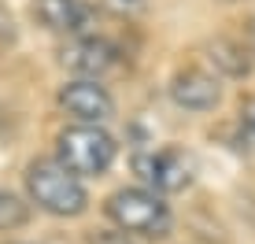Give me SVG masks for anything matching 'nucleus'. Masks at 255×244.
Listing matches in <instances>:
<instances>
[{"label":"nucleus","instance_id":"f257e3e1","mask_svg":"<svg viewBox=\"0 0 255 244\" xmlns=\"http://www.w3.org/2000/svg\"><path fill=\"white\" fill-rule=\"evenodd\" d=\"M26 189H30V200L48 215H59V219H74V215L85 211L89 204V193H85L82 178L70 174L59 159H37L26 170Z\"/></svg>","mask_w":255,"mask_h":244},{"label":"nucleus","instance_id":"f03ea898","mask_svg":"<svg viewBox=\"0 0 255 244\" xmlns=\"http://www.w3.org/2000/svg\"><path fill=\"white\" fill-rule=\"evenodd\" d=\"M108 219L122 233H137V237H148V241H159L170 233V207L152 189H119V193H111Z\"/></svg>","mask_w":255,"mask_h":244},{"label":"nucleus","instance_id":"7ed1b4c3","mask_svg":"<svg viewBox=\"0 0 255 244\" xmlns=\"http://www.w3.org/2000/svg\"><path fill=\"white\" fill-rule=\"evenodd\" d=\"M56 144H59L56 159L78 178H100L115 163V152H119L115 137L100 126H70L59 133Z\"/></svg>","mask_w":255,"mask_h":244},{"label":"nucleus","instance_id":"20e7f679","mask_svg":"<svg viewBox=\"0 0 255 244\" xmlns=\"http://www.w3.org/2000/svg\"><path fill=\"white\" fill-rule=\"evenodd\" d=\"M133 170L152 193H181L192 181V159L181 148H152L133 155Z\"/></svg>","mask_w":255,"mask_h":244},{"label":"nucleus","instance_id":"39448f33","mask_svg":"<svg viewBox=\"0 0 255 244\" xmlns=\"http://www.w3.org/2000/svg\"><path fill=\"white\" fill-rule=\"evenodd\" d=\"M59 104L67 108V115L82 119V126H100V122L111 119V111H115L111 93L104 89L100 82H93V78H74V82H67L63 89H59Z\"/></svg>","mask_w":255,"mask_h":244},{"label":"nucleus","instance_id":"423d86ee","mask_svg":"<svg viewBox=\"0 0 255 244\" xmlns=\"http://www.w3.org/2000/svg\"><path fill=\"white\" fill-rule=\"evenodd\" d=\"M63 67H70L74 74L82 78H100L108 74L111 67H119V48L104 37H78L63 48Z\"/></svg>","mask_w":255,"mask_h":244},{"label":"nucleus","instance_id":"0eeeda50","mask_svg":"<svg viewBox=\"0 0 255 244\" xmlns=\"http://www.w3.org/2000/svg\"><path fill=\"white\" fill-rule=\"evenodd\" d=\"M33 19L52 33H70L82 37L93 22V7L85 0H37L33 4Z\"/></svg>","mask_w":255,"mask_h":244},{"label":"nucleus","instance_id":"6e6552de","mask_svg":"<svg viewBox=\"0 0 255 244\" xmlns=\"http://www.w3.org/2000/svg\"><path fill=\"white\" fill-rule=\"evenodd\" d=\"M170 97H174V104H181V108H189V111H211L218 104V97H222V89H218L215 74L200 71V67H189V71L174 74Z\"/></svg>","mask_w":255,"mask_h":244},{"label":"nucleus","instance_id":"1a4fd4ad","mask_svg":"<svg viewBox=\"0 0 255 244\" xmlns=\"http://www.w3.org/2000/svg\"><path fill=\"white\" fill-rule=\"evenodd\" d=\"M26 219H30V207H26L15 193L0 189V233L19 230V226H26Z\"/></svg>","mask_w":255,"mask_h":244},{"label":"nucleus","instance_id":"9d476101","mask_svg":"<svg viewBox=\"0 0 255 244\" xmlns=\"http://www.w3.org/2000/svg\"><path fill=\"white\" fill-rule=\"evenodd\" d=\"M211 59H215V63L222 67L226 74H233V78H241V74L252 71V63L241 56V48H237V45H230V41H218V45H211Z\"/></svg>","mask_w":255,"mask_h":244},{"label":"nucleus","instance_id":"9b49d317","mask_svg":"<svg viewBox=\"0 0 255 244\" xmlns=\"http://www.w3.org/2000/svg\"><path fill=\"white\" fill-rule=\"evenodd\" d=\"M237 129H241V148H255V97H244L241 100Z\"/></svg>","mask_w":255,"mask_h":244},{"label":"nucleus","instance_id":"f8f14e48","mask_svg":"<svg viewBox=\"0 0 255 244\" xmlns=\"http://www.w3.org/2000/svg\"><path fill=\"white\" fill-rule=\"evenodd\" d=\"M0 41H15V19L4 4H0Z\"/></svg>","mask_w":255,"mask_h":244},{"label":"nucleus","instance_id":"ddd939ff","mask_svg":"<svg viewBox=\"0 0 255 244\" xmlns=\"http://www.w3.org/2000/svg\"><path fill=\"white\" fill-rule=\"evenodd\" d=\"M126 237H129V233H108V230H100V233H93V237H89V244H129Z\"/></svg>","mask_w":255,"mask_h":244},{"label":"nucleus","instance_id":"4468645a","mask_svg":"<svg viewBox=\"0 0 255 244\" xmlns=\"http://www.w3.org/2000/svg\"><path fill=\"white\" fill-rule=\"evenodd\" d=\"M111 7H119V11H126V7H140L144 0H108Z\"/></svg>","mask_w":255,"mask_h":244}]
</instances>
